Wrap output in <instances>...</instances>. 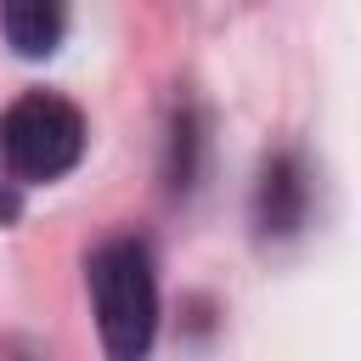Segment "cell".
<instances>
[{
    "label": "cell",
    "mask_w": 361,
    "mask_h": 361,
    "mask_svg": "<svg viewBox=\"0 0 361 361\" xmlns=\"http://www.w3.org/2000/svg\"><path fill=\"white\" fill-rule=\"evenodd\" d=\"M90 299H96V327H102L107 355L135 361L152 350L158 271H152V248L141 237H113L90 254Z\"/></svg>",
    "instance_id": "1"
},
{
    "label": "cell",
    "mask_w": 361,
    "mask_h": 361,
    "mask_svg": "<svg viewBox=\"0 0 361 361\" xmlns=\"http://www.w3.org/2000/svg\"><path fill=\"white\" fill-rule=\"evenodd\" d=\"M305 209H310V175H305V158L299 152H271L265 169H259V186H254V226L259 237H293L305 226Z\"/></svg>",
    "instance_id": "3"
},
{
    "label": "cell",
    "mask_w": 361,
    "mask_h": 361,
    "mask_svg": "<svg viewBox=\"0 0 361 361\" xmlns=\"http://www.w3.org/2000/svg\"><path fill=\"white\" fill-rule=\"evenodd\" d=\"M17 209H23V203H17V192H11V186H0V226H11V220H17Z\"/></svg>",
    "instance_id": "6"
},
{
    "label": "cell",
    "mask_w": 361,
    "mask_h": 361,
    "mask_svg": "<svg viewBox=\"0 0 361 361\" xmlns=\"http://www.w3.org/2000/svg\"><path fill=\"white\" fill-rule=\"evenodd\" d=\"M0 34L17 56H51L68 34V0H0Z\"/></svg>",
    "instance_id": "4"
},
{
    "label": "cell",
    "mask_w": 361,
    "mask_h": 361,
    "mask_svg": "<svg viewBox=\"0 0 361 361\" xmlns=\"http://www.w3.org/2000/svg\"><path fill=\"white\" fill-rule=\"evenodd\" d=\"M85 158V113L56 90H23L0 113V164L17 186H51Z\"/></svg>",
    "instance_id": "2"
},
{
    "label": "cell",
    "mask_w": 361,
    "mask_h": 361,
    "mask_svg": "<svg viewBox=\"0 0 361 361\" xmlns=\"http://www.w3.org/2000/svg\"><path fill=\"white\" fill-rule=\"evenodd\" d=\"M197 147H203L197 113H180V118H175V135H169V186H175V192L192 186V175H197Z\"/></svg>",
    "instance_id": "5"
}]
</instances>
